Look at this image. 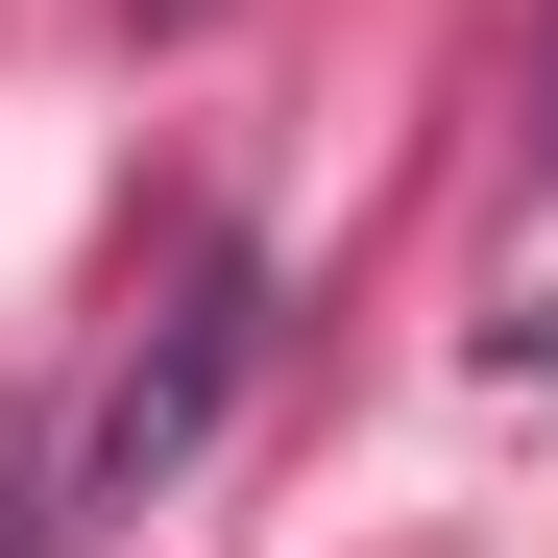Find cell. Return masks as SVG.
Masks as SVG:
<instances>
[{
    "mask_svg": "<svg viewBox=\"0 0 558 558\" xmlns=\"http://www.w3.org/2000/svg\"><path fill=\"white\" fill-rule=\"evenodd\" d=\"M73 389H0V558H73Z\"/></svg>",
    "mask_w": 558,
    "mask_h": 558,
    "instance_id": "2",
    "label": "cell"
},
{
    "mask_svg": "<svg viewBox=\"0 0 558 558\" xmlns=\"http://www.w3.org/2000/svg\"><path fill=\"white\" fill-rule=\"evenodd\" d=\"M122 25H195V0H122Z\"/></svg>",
    "mask_w": 558,
    "mask_h": 558,
    "instance_id": "3",
    "label": "cell"
},
{
    "mask_svg": "<svg viewBox=\"0 0 558 558\" xmlns=\"http://www.w3.org/2000/svg\"><path fill=\"white\" fill-rule=\"evenodd\" d=\"M243 340H267V267H243V243H170V316H122V364L73 389V510H146L170 461L219 437Z\"/></svg>",
    "mask_w": 558,
    "mask_h": 558,
    "instance_id": "1",
    "label": "cell"
}]
</instances>
